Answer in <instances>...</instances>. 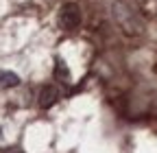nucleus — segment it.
<instances>
[{
	"label": "nucleus",
	"instance_id": "1",
	"mask_svg": "<svg viewBox=\"0 0 157 153\" xmlns=\"http://www.w3.org/2000/svg\"><path fill=\"white\" fill-rule=\"evenodd\" d=\"M111 13H113L116 24L120 26L127 35H142V31H144L142 18L137 15V11L129 2H124V0H116V2L111 5Z\"/></svg>",
	"mask_w": 157,
	"mask_h": 153
},
{
	"label": "nucleus",
	"instance_id": "2",
	"mask_svg": "<svg viewBox=\"0 0 157 153\" xmlns=\"http://www.w3.org/2000/svg\"><path fill=\"white\" fill-rule=\"evenodd\" d=\"M81 24V9H78L74 2H68L59 9V26L66 29V31H72Z\"/></svg>",
	"mask_w": 157,
	"mask_h": 153
},
{
	"label": "nucleus",
	"instance_id": "4",
	"mask_svg": "<svg viewBox=\"0 0 157 153\" xmlns=\"http://www.w3.org/2000/svg\"><path fill=\"white\" fill-rule=\"evenodd\" d=\"M20 85V76L9 70H0V88H15Z\"/></svg>",
	"mask_w": 157,
	"mask_h": 153
},
{
	"label": "nucleus",
	"instance_id": "5",
	"mask_svg": "<svg viewBox=\"0 0 157 153\" xmlns=\"http://www.w3.org/2000/svg\"><path fill=\"white\" fill-rule=\"evenodd\" d=\"M55 76H57V79H63V81L70 79V70H68V66H66L61 59H59L57 66H55Z\"/></svg>",
	"mask_w": 157,
	"mask_h": 153
},
{
	"label": "nucleus",
	"instance_id": "3",
	"mask_svg": "<svg viewBox=\"0 0 157 153\" xmlns=\"http://www.w3.org/2000/svg\"><path fill=\"white\" fill-rule=\"evenodd\" d=\"M57 101H59V90H57L55 85H46L42 92H39V107L48 109V107H52Z\"/></svg>",
	"mask_w": 157,
	"mask_h": 153
}]
</instances>
